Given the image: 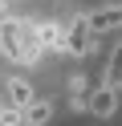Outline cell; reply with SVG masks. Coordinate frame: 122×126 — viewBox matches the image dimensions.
Listing matches in <instances>:
<instances>
[{"instance_id": "cell-1", "label": "cell", "mask_w": 122, "mask_h": 126, "mask_svg": "<svg viewBox=\"0 0 122 126\" xmlns=\"http://www.w3.org/2000/svg\"><path fill=\"white\" fill-rule=\"evenodd\" d=\"M33 102H37V90H33L29 77H4V81H0V106L20 110V114H24Z\"/></svg>"}, {"instance_id": "cell-2", "label": "cell", "mask_w": 122, "mask_h": 126, "mask_svg": "<svg viewBox=\"0 0 122 126\" xmlns=\"http://www.w3.org/2000/svg\"><path fill=\"white\" fill-rule=\"evenodd\" d=\"M98 41H102V37H94L89 16H73L69 20V29H65V53H69V57H86Z\"/></svg>"}, {"instance_id": "cell-3", "label": "cell", "mask_w": 122, "mask_h": 126, "mask_svg": "<svg viewBox=\"0 0 122 126\" xmlns=\"http://www.w3.org/2000/svg\"><path fill=\"white\" fill-rule=\"evenodd\" d=\"M89 114L94 118H114V110H118V90H114V85H94V90H89Z\"/></svg>"}, {"instance_id": "cell-4", "label": "cell", "mask_w": 122, "mask_h": 126, "mask_svg": "<svg viewBox=\"0 0 122 126\" xmlns=\"http://www.w3.org/2000/svg\"><path fill=\"white\" fill-rule=\"evenodd\" d=\"M86 16H89L94 37H106V33H114V29H122V4H102V8L86 12Z\"/></svg>"}, {"instance_id": "cell-5", "label": "cell", "mask_w": 122, "mask_h": 126, "mask_svg": "<svg viewBox=\"0 0 122 126\" xmlns=\"http://www.w3.org/2000/svg\"><path fill=\"white\" fill-rule=\"evenodd\" d=\"M49 114H53V106H49L45 98H37L29 110H24V122H29V126H45V122H49Z\"/></svg>"}, {"instance_id": "cell-6", "label": "cell", "mask_w": 122, "mask_h": 126, "mask_svg": "<svg viewBox=\"0 0 122 126\" xmlns=\"http://www.w3.org/2000/svg\"><path fill=\"white\" fill-rule=\"evenodd\" d=\"M20 126H29V122H20Z\"/></svg>"}, {"instance_id": "cell-7", "label": "cell", "mask_w": 122, "mask_h": 126, "mask_svg": "<svg viewBox=\"0 0 122 126\" xmlns=\"http://www.w3.org/2000/svg\"><path fill=\"white\" fill-rule=\"evenodd\" d=\"M0 110H4V106H0Z\"/></svg>"}]
</instances>
